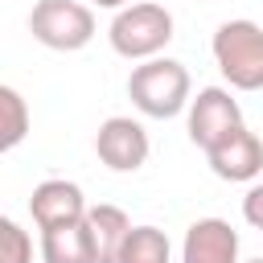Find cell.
Returning <instances> with one entry per match:
<instances>
[{
	"label": "cell",
	"mask_w": 263,
	"mask_h": 263,
	"mask_svg": "<svg viewBox=\"0 0 263 263\" xmlns=\"http://www.w3.org/2000/svg\"><path fill=\"white\" fill-rule=\"evenodd\" d=\"M95 4H99V8H115V12H119V8H127L132 0H95Z\"/></svg>",
	"instance_id": "obj_16"
},
{
	"label": "cell",
	"mask_w": 263,
	"mask_h": 263,
	"mask_svg": "<svg viewBox=\"0 0 263 263\" xmlns=\"http://www.w3.org/2000/svg\"><path fill=\"white\" fill-rule=\"evenodd\" d=\"M29 214H33V222H37V230H53V226L82 222V218L90 214V205H86V197H82V189H78L74 181L53 177V181H41V185L33 189Z\"/></svg>",
	"instance_id": "obj_7"
},
{
	"label": "cell",
	"mask_w": 263,
	"mask_h": 263,
	"mask_svg": "<svg viewBox=\"0 0 263 263\" xmlns=\"http://www.w3.org/2000/svg\"><path fill=\"white\" fill-rule=\"evenodd\" d=\"M210 49H214L222 78L234 90H263V29L255 21H247V16L222 21Z\"/></svg>",
	"instance_id": "obj_3"
},
{
	"label": "cell",
	"mask_w": 263,
	"mask_h": 263,
	"mask_svg": "<svg viewBox=\"0 0 263 263\" xmlns=\"http://www.w3.org/2000/svg\"><path fill=\"white\" fill-rule=\"evenodd\" d=\"M29 33L45 49L74 53V49L90 45V37H95V12L86 4H78V0H37L33 12H29Z\"/></svg>",
	"instance_id": "obj_4"
},
{
	"label": "cell",
	"mask_w": 263,
	"mask_h": 263,
	"mask_svg": "<svg viewBox=\"0 0 263 263\" xmlns=\"http://www.w3.org/2000/svg\"><path fill=\"white\" fill-rule=\"evenodd\" d=\"M0 115H4V123H0V148L4 152H12L25 136H29V107H25V99H21V90L16 86H0Z\"/></svg>",
	"instance_id": "obj_13"
},
{
	"label": "cell",
	"mask_w": 263,
	"mask_h": 263,
	"mask_svg": "<svg viewBox=\"0 0 263 263\" xmlns=\"http://www.w3.org/2000/svg\"><path fill=\"white\" fill-rule=\"evenodd\" d=\"M41 259L45 263H99V247H95L86 218L70 222V226L41 230Z\"/></svg>",
	"instance_id": "obj_10"
},
{
	"label": "cell",
	"mask_w": 263,
	"mask_h": 263,
	"mask_svg": "<svg viewBox=\"0 0 263 263\" xmlns=\"http://www.w3.org/2000/svg\"><path fill=\"white\" fill-rule=\"evenodd\" d=\"M181 263H242L238 259V230L226 218H197L185 230Z\"/></svg>",
	"instance_id": "obj_8"
},
{
	"label": "cell",
	"mask_w": 263,
	"mask_h": 263,
	"mask_svg": "<svg viewBox=\"0 0 263 263\" xmlns=\"http://www.w3.org/2000/svg\"><path fill=\"white\" fill-rule=\"evenodd\" d=\"M107 41L119 58L127 62H148V58H160V49L173 41V12L164 4H152V0H140V4H127L111 16L107 25Z\"/></svg>",
	"instance_id": "obj_2"
},
{
	"label": "cell",
	"mask_w": 263,
	"mask_h": 263,
	"mask_svg": "<svg viewBox=\"0 0 263 263\" xmlns=\"http://www.w3.org/2000/svg\"><path fill=\"white\" fill-rule=\"evenodd\" d=\"M86 226L95 234V247H99V263H115L127 234H132V218L119 210V205H90L86 214Z\"/></svg>",
	"instance_id": "obj_11"
},
{
	"label": "cell",
	"mask_w": 263,
	"mask_h": 263,
	"mask_svg": "<svg viewBox=\"0 0 263 263\" xmlns=\"http://www.w3.org/2000/svg\"><path fill=\"white\" fill-rule=\"evenodd\" d=\"M242 263H263V259H242Z\"/></svg>",
	"instance_id": "obj_17"
},
{
	"label": "cell",
	"mask_w": 263,
	"mask_h": 263,
	"mask_svg": "<svg viewBox=\"0 0 263 263\" xmlns=\"http://www.w3.org/2000/svg\"><path fill=\"white\" fill-rule=\"evenodd\" d=\"M95 152H99V160H103L111 173H136V168H144L152 144H148V132H144L140 119H132V115H111V119H103L99 132H95Z\"/></svg>",
	"instance_id": "obj_6"
},
{
	"label": "cell",
	"mask_w": 263,
	"mask_h": 263,
	"mask_svg": "<svg viewBox=\"0 0 263 263\" xmlns=\"http://www.w3.org/2000/svg\"><path fill=\"white\" fill-rule=\"evenodd\" d=\"M205 160H210L214 177H222V181H255L263 173V140L255 132H247V123H242L218 148H210Z\"/></svg>",
	"instance_id": "obj_9"
},
{
	"label": "cell",
	"mask_w": 263,
	"mask_h": 263,
	"mask_svg": "<svg viewBox=\"0 0 263 263\" xmlns=\"http://www.w3.org/2000/svg\"><path fill=\"white\" fill-rule=\"evenodd\" d=\"M242 127V107H238V99L226 90V86H205V90H197V99L189 103V140L201 148V152H210V148H218L230 132H238Z\"/></svg>",
	"instance_id": "obj_5"
},
{
	"label": "cell",
	"mask_w": 263,
	"mask_h": 263,
	"mask_svg": "<svg viewBox=\"0 0 263 263\" xmlns=\"http://www.w3.org/2000/svg\"><path fill=\"white\" fill-rule=\"evenodd\" d=\"M0 263H33V238L12 218H0Z\"/></svg>",
	"instance_id": "obj_14"
},
{
	"label": "cell",
	"mask_w": 263,
	"mask_h": 263,
	"mask_svg": "<svg viewBox=\"0 0 263 263\" xmlns=\"http://www.w3.org/2000/svg\"><path fill=\"white\" fill-rule=\"evenodd\" d=\"M242 218H247L255 230H263V181L247 189V197H242Z\"/></svg>",
	"instance_id": "obj_15"
},
{
	"label": "cell",
	"mask_w": 263,
	"mask_h": 263,
	"mask_svg": "<svg viewBox=\"0 0 263 263\" xmlns=\"http://www.w3.org/2000/svg\"><path fill=\"white\" fill-rule=\"evenodd\" d=\"M168 259H173V247L160 226H132L115 263H168Z\"/></svg>",
	"instance_id": "obj_12"
},
{
	"label": "cell",
	"mask_w": 263,
	"mask_h": 263,
	"mask_svg": "<svg viewBox=\"0 0 263 263\" xmlns=\"http://www.w3.org/2000/svg\"><path fill=\"white\" fill-rule=\"evenodd\" d=\"M189 90H193L189 70L177 58H148V62H140L127 74V99L148 119H173V115H181L193 103Z\"/></svg>",
	"instance_id": "obj_1"
}]
</instances>
